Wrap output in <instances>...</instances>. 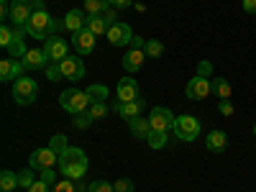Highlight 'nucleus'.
I'll list each match as a JSON object with an SVG mask.
<instances>
[{"label": "nucleus", "mask_w": 256, "mask_h": 192, "mask_svg": "<svg viewBox=\"0 0 256 192\" xmlns=\"http://www.w3.org/2000/svg\"><path fill=\"white\" fill-rule=\"evenodd\" d=\"M13 98L18 105H31L38 98V84L31 77H18L13 84Z\"/></svg>", "instance_id": "nucleus-5"}, {"label": "nucleus", "mask_w": 256, "mask_h": 192, "mask_svg": "<svg viewBox=\"0 0 256 192\" xmlns=\"http://www.w3.org/2000/svg\"><path fill=\"white\" fill-rule=\"evenodd\" d=\"M20 62H24L26 70H46V67H49V56H46L44 49H31V52H26V56L20 59Z\"/></svg>", "instance_id": "nucleus-16"}, {"label": "nucleus", "mask_w": 256, "mask_h": 192, "mask_svg": "<svg viewBox=\"0 0 256 192\" xmlns=\"http://www.w3.org/2000/svg\"><path fill=\"white\" fill-rule=\"evenodd\" d=\"M0 3H10V0H0Z\"/></svg>", "instance_id": "nucleus-47"}, {"label": "nucleus", "mask_w": 256, "mask_h": 192, "mask_svg": "<svg viewBox=\"0 0 256 192\" xmlns=\"http://www.w3.org/2000/svg\"><path fill=\"white\" fill-rule=\"evenodd\" d=\"M26 192H52V190H49V184H46L44 180H36V182H34V184H31Z\"/></svg>", "instance_id": "nucleus-40"}, {"label": "nucleus", "mask_w": 256, "mask_h": 192, "mask_svg": "<svg viewBox=\"0 0 256 192\" xmlns=\"http://www.w3.org/2000/svg\"><path fill=\"white\" fill-rule=\"evenodd\" d=\"M95 34H90L88 28H82L77 34H72V46L77 49V54H92L95 52Z\"/></svg>", "instance_id": "nucleus-13"}, {"label": "nucleus", "mask_w": 256, "mask_h": 192, "mask_svg": "<svg viewBox=\"0 0 256 192\" xmlns=\"http://www.w3.org/2000/svg\"><path fill=\"white\" fill-rule=\"evenodd\" d=\"M174 116H172V110L169 108H154L152 110V116H148V123H152V131H172L174 128Z\"/></svg>", "instance_id": "nucleus-9"}, {"label": "nucleus", "mask_w": 256, "mask_h": 192, "mask_svg": "<svg viewBox=\"0 0 256 192\" xmlns=\"http://www.w3.org/2000/svg\"><path fill=\"white\" fill-rule=\"evenodd\" d=\"M113 190H116V192H134V182L126 180V177H123V180H116V182H113Z\"/></svg>", "instance_id": "nucleus-38"}, {"label": "nucleus", "mask_w": 256, "mask_h": 192, "mask_svg": "<svg viewBox=\"0 0 256 192\" xmlns=\"http://www.w3.org/2000/svg\"><path fill=\"white\" fill-rule=\"evenodd\" d=\"M46 77H49L52 82H56V80H64V77H62V67H59V62H52L49 67H46Z\"/></svg>", "instance_id": "nucleus-36"}, {"label": "nucleus", "mask_w": 256, "mask_h": 192, "mask_svg": "<svg viewBox=\"0 0 256 192\" xmlns=\"http://www.w3.org/2000/svg\"><path fill=\"white\" fill-rule=\"evenodd\" d=\"M64 28H67L70 34H77L82 28H88V13L84 10H70L67 16H64Z\"/></svg>", "instance_id": "nucleus-17"}, {"label": "nucleus", "mask_w": 256, "mask_h": 192, "mask_svg": "<svg viewBox=\"0 0 256 192\" xmlns=\"http://www.w3.org/2000/svg\"><path fill=\"white\" fill-rule=\"evenodd\" d=\"M244 10L256 16V0H244Z\"/></svg>", "instance_id": "nucleus-45"}, {"label": "nucleus", "mask_w": 256, "mask_h": 192, "mask_svg": "<svg viewBox=\"0 0 256 192\" xmlns=\"http://www.w3.org/2000/svg\"><path fill=\"white\" fill-rule=\"evenodd\" d=\"M56 164H59V154L52 152L49 146H46V148H36V152L31 154V159H28V166H31V169H38V172L52 169V166H56Z\"/></svg>", "instance_id": "nucleus-7"}, {"label": "nucleus", "mask_w": 256, "mask_h": 192, "mask_svg": "<svg viewBox=\"0 0 256 192\" xmlns=\"http://www.w3.org/2000/svg\"><path fill=\"white\" fill-rule=\"evenodd\" d=\"M0 187H3V192H13L18 187V174L3 172V174H0Z\"/></svg>", "instance_id": "nucleus-30"}, {"label": "nucleus", "mask_w": 256, "mask_h": 192, "mask_svg": "<svg viewBox=\"0 0 256 192\" xmlns=\"http://www.w3.org/2000/svg\"><path fill=\"white\" fill-rule=\"evenodd\" d=\"M90 116H92L95 120L105 118V116H108V105H105V102H92V105H90Z\"/></svg>", "instance_id": "nucleus-34"}, {"label": "nucleus", "mask_w": 256, "mask_h": 192, "mask_svg": "<svg viewBox=\"0 0 256 192\" xmlns=\"http://www.w3.org/2000/svg\"><path fill=\"white\" fill-rule=\"evenodd\" d=\"M131 123V131H134V136L136 138H146L148 134H152V123H148V118H134V120H128Z\"/></svg>", "instance_id": "nucleus-23"}, {"label": "nucleus", "mask_w": 256, "mask_h": 192, "mask_svg": "<svg viewBox=\"0 0 256 192\" xmlns=\"http://www.w3.org/2000/svg\"><path fill=\"white\" fill-rule=\"evenodd\" d=\"M44 52H46L49 62H62L64 56H70V44L59 36H52L44 41Z\"/></svg>", "instance_id": "nucleus-10"}, {"label": "nucleus", "mask_w": 256, "mask_h": 192, "mask_svg": "<svg viewBox=\"0 0 256 192\" xmlns=\"http://www.w3.org/2000/svg\"><path fill=\"white\" fill-rule=\"evenodd\" d=\"M102 18H105V24H108V26H113V24H118V20H116V8L110 6L108 10H105L102 13Z\"/></svg>", "instance_id": "nucleus-41"}, {"label": "nucleus", "mask_w": 256, "mask_h": 192, "mask_svg": "<svg viewBox=\"0 0 256 192\" xmlns=\"http://www.w3.org/2000/svg\"><path fill=\"white\" fill-rule=\"evenodd\" d=\"M144 52H146V56H152V59H159V56L164 54V44H162V41H156V38H152V41H146Z\"/></svg>", "instance_id": "nucleus-27"}, {"label": "nucleus", "mask_w": 256, "mask_h": 192, "mask_svg": "<svg viewBox=\"0 0 256 192\" xmlns=\"http://www.w3.org/2000/svg\"><path fill=\"white\" fill-rule=\"evenodd\" d=\"M88 192H116V190H113V184H110V182L98 180V182H92V184H90V190H88Z\"/></svg>", "instance_id": "nucleus-37"}, {"label": "nucleus", "mask_w": 256, "mask_h": 192, "mask_svg": "<svg viewBox=\"0 0 256 192\" xmlns=\"http://www.w3.org/2000/svg\"><path fill=\"white\" fill-rule=\"evenodd\" d=\"M174 136L177 138H182V141H195L198 136H200V120L195 118V116H180L177 120H174Z\"/></svg>", "instance_id": "nucleus-6"}, {"label": "nucleus", "mask_w": 256, "mask_h": 192, "mask_svg": "<svg viewBox=\"0 0 256 192\" xmlns=\"http://www.w3.org/2000/svg\"><path fill=\"white\" fill-rule=\"evenodd\" d=\"M24 62L20 59H10V56H6L3 62H0V80L3 82H10V80H16V77H24Z\"/></svg>", "instance_id": "nucleus-14"}, {"label": "nucleus", "mask_w": 256, "mask_h": 192, "mask_svg": "<svg viewBox=\"0 0 256 192\" xmlns=\"http://www.w3.org/2000/svg\"><path fill=\"white\" fill-rule=\"evenodd\" d=\"M95 118L90 116V110H82V113H77L74 116V128H80V131H84V128H88L90 123H92Z\"/></svg>", "instance_id": "nucleus-32"}, {"label": "nucleus", "mask_w": 256, "mask_h": 192, "mask_svg": "<svg viewBox=\"0 0 256 192\" xmlns=\"http://www.w3.org/2000/svg\"><path fill=\"white\" fill-rule=\"evenodd\" d=\"M105 36H108V41H110L113 46H126V44H131L134 31H131V26H128V24H113Z\"/></svg>", "instance_id": "nucleus-12"}, {"label": "nucleus", "mask_w": 256, "mask_h": 192, "mask_svg": "<svg viewBox=\"0 0 256 192\" xmlns=\"http://www.w3.org/2000/svg\"><path fill=\"white\" fill-rule=\"evenodd\" d=\"M41 180H44L49 187L56 184V172H54V166H52V169H44V172H41Z\"/></svg>", "instance_id": "nucleus-39"}, {"label": "nucleus", "mask_w": 256, "mask_h": 192, "mask_svg": "<svg viewBox=\"0 0 256 192\" xmlns=\"http://www.w3.org/2000/svg\"><path fill=\"white\" fill-rule=\"evenodd\" d=\"M241 3H244V0H241Z\"/></svg>", "instance_id": "nucleus-49"}, {"label": "nucleus", "mask_w": 256, "mask_h": 192, "mask_svg": "<svg viewBox=\"0 0 256 192\" xmlns=\"http://www.w3.org/2000/svg\"><path fill=\"white\" fill-rule=\"evenodd\" d=\"M34 182H36V177H34V172H31V166L24 169V172L18 174V187H26V190H28Z\"/></svg>", "instance_id": "nucleus-33"}, {"label": "nucleus", "mask_w": 256, "mask_h": 192, "mask_svg": "<svg viewBox=\"0 0 256 192\" xmlns=\"http://www.w3.org/2000/svg\"><path fill=\"white\" fill-rule=\"evenodd\" d=\"M144 110V100H134V102H116V113L126 120H134L138 118Z\"/></svg>", "instance_id": "nucleus-18"}, {"label": "nucleus", "mask_w": 256, "mask_h": 192, "mask_svg": "<svg viewBox=\"0 0 256 192\" xmlns=\"http://www.w3.org/2000/svg\"><path fill=\"white\" fill-rule=\"evenodd\" d=\"M59 172L67 180H82L84 172H88V156H84L82 148L70 146L67 152L59 156Z\"/></svg>", "instance_id": "nucleus-1"}, {"label": "nucleus", "mask_w": 256, "mask_h": 192, "mask_svg": "<svg viewBox=\"0 0 256 192\" xmlns=\"http://www.w3.org/2000/svg\"><path fill=\"white\" fill-rule=\"evenodd\" d=\"M56 31H59V20H54L46 10H36L31 16V20L26 24V28H24L26 36H34V38H41V41L52 38Z\"/></svg>", "instance_id": "nucleus-2"}, {"label": "nucleus", "mask_w": 256, "mask_h": 192, "mask_svg": "<svg viewBox=\"0 0 256 192\" xmlns=\"http://www.w3.org/2000/svg\"><path fill=\"white\" fill-rule=\"evenodd\" d=\"M59 67H62V77L70 82H80L84 77V64L80 56H64L59 62Z\"/></svg>", "instance_id": "nucleus-8"}, {"label": "nucleus", "mask_w": 256, "mask_h": 192, "mask_svg": "<svg viewBox=\"0 0 256 192\" xmlns=\"http://www.w3.org/2000/svg\"><path fill=\"white\" fill-rule=\"evenodd\" d=\"M49 148H52V152H56V154L62 156V154L70 148V144H67V136H62V134L52 136V141H49Z\"/></svg>", "instance_id": "nucleus-28"}, {"label": "nucleus", "mask_w": 256, "mask_h": 192, "mask_svg": "<svg viewBox=\"0 0 256 192\" xmlns=\"http://www.w3.org/2000/svg\"><path fill=\"white\" fill-rule=\"evenodd\" d=\"M20 31H24V28H18V34H16V38L10 41V46L6 49L10 59H24V56H26V52H28V49L24 46V36H20Z\"/></svg>", "instance_id": "nucleus-20"}, {"label": "nucleus", "mask_w": 256, "mask_h": 192, "mask_svg": "<svg viewBox=\"0 0 256 192\" xmlns=\"http://www.w3.org/2000/svg\"><path fill=\"white\" fill-rule=\"evenodd\" d=\"M184 92H187V98L190 100H202V98H208L212 90H210V80L208 77H192L190 82H187V88H184Z\"/></svg>", "instance_id": "nucleus-11"}, {"label": "nucleus", "mask_w": 256, "mask_h": 192, "mask_svg": "<svg viewBox=\"0 0 256 192\" xmlns=\"http://www.w3.org/2000/svg\"><path fill=\"white\" fill-rule=\"evenodd\" d=\"M210 72H212V67H210V62H202V64H200V70H198V74H200V77H208Z\"/></svg>", "instance_id": "nucleus-43"}, {"label": "nucleus", "mask_w": 256, "mask_h": 192, "mask_svg": "<svg viewBox=\"0 0 256 192\" xmlns=\"http://www.w3.org/2000/svg\"><path fill=\"white\" fill-rule=\"evenodd\" d=\"M118 100L120 102H134L138 100V82L134 77H123L118 82Z\"/></svg>", "instance_id": "nucleus-15"}, {"label": "nucleus", "mask_w": 256, "mask_h": 192, "mask_svg": "<svg viewBox=\"0 0 256 192\" xmlns=\"http://www.w3.org/2000/svg\"><path fill=\"white\" fill-rule=\"evenodd\" d=\"M44 10V0H10V20L16 28H26L31 16Z\"/></svg>", "instance_id": "nucleus-3"}, {"label": "nucleus", "mask_w": 256, "mask_h": 192, "mask_svg": "<svg viewBox=\"0 0 256 192\" xmlns=\"http://www.w3.org/2000/svg\"><path fill=\"white\" fill-rule=\"evenodd\" d=\"M134 0H110V6L113 8H126V6H131Z\"/></svg>", "instance_id": "nucleus-46"}, {"label": "nucleus", "mask_w": 256, "mask_h": 192, "mask_svg": "<svg viewBox=\"0 0 256 192\" xmlns=\"http://www.w3.org/2000/svg\"><path fill=\"white\" fill-rule=\"evenodd\" d=\"M84 92L90 95L92 102H105V98H108V88H105V84H90Z\"/></svg>", "instance_id": "nucleus-26"}, {"label": "nucleus", "mask_w": 256, "mask_h": 192, "mask_svg": "<svg viewBox=\"0 0 256 192\" xmlns=\"http://www.w3.org/2000/svg\"><path fill=\"white\" fill-rule=\"evenodd\" d=\"M210 90L216 92V98H220V100H230V82L228 80H223V77H216L210 82Z\"/></svg>", "instance_id": "nucleus-21"}, {"label": "nucleus", "mask_w": 256, "mask_h": 192, "mask_svg": "<svg viewBox=\"0 0 256 192\" xmlns=\"http://www.w3.org/2000/svg\"><path fill=\"white\" fill-rule=\"evenodd\" d=\"M144 59H146V52H144V49L126 52V56H123V70H126V72H138L141 64H144Z\"/></svg>", "instance_id": "nucleus-19"}, {"label": "nucleus", "mask_w": 256, "mask_h": 192, "mask_svg": "<svg viewBox=\"0 0 256 192\" xmlns=\"http://www.w3.org/2000/svg\"><path fill=\"white\" fill-rule=\"evenodd\" d=\"M205 144H208L210 152H223V148L228 146V136L223 131H212V134H208Z\"/></svg>", "instance_id": "nucleus-22"}, {"label": "nucleus", "mask_w": 256, "mask_h": 192, "mask_svg": "<svg viewBox=\"0 0 256 192\" xmlns=\"http://www.w3.org/2000/svg\"><path fill=\"white\" fill-rule=\"evenodd\" d=\"M254 134H256V126H254Z\"/></svg>", "instance_id": "nucleus-48"}, {"label": "nucleus", "mask_w": 256, "mask_h": 192, "mask_svg": "<svg viewBox=\"0 0 256 192\" xmlns=\"http://www.w3.org/2000/svg\"><path fill=\"white\" fill-rule=\"evenodd\" d=\"M16 34H18V28H10V26H3V28H0V46L8 49L10 41L16 38Z\"/></svg>", "instance_id": "nucleus-31"}, {"label": "nucleus", "mask_w": 256, "mask_h": 192, "mask_svg": "<svg viewBox=\"0 0 256 192\" xmlns=\"http://www.w3.org/2000/svg\"><path fill=\"white\" fill-rule=\"evenodd\" d=\"M59 105H62V108L67 110V113L77 116V113H82V110H90L92 100H90L88 92H82V90H77V88H70V90H64V92H62Z\"/></svg>", "instance_id": "nucleus-4"}, {"label": "nucleus", "mask_w": 256, "mask_h": 192, "mask_svg": "<svg viewBox=\"0 0 256 192\" xmlns=\"http://www.w3.org/2000/svg\"><path fill=\"white\" fill-rule=\"evenodd\" d=\"M220 113L223 116H233V102L230 100H220Z\"/></svg>", "instance_id": "nucleus-42"}, {"label": "nucleus", "mask_w": 256, "mask_h": 192, "mask_svg": "<svg viewBox=\"0 0 256 192\" xmlns=\"http://www.w3.org/2000/svg\"><path fill=\"white\" fill-rule=\"evenodd\" d=\"M110 8V0H84V13L88 16H102L105 10Z\"/></svg>", "instance_id": "nucleus-24"}, {"label": "nucleus", "mask_w": 256, "mask_h": 192, "mask_svg": "<svg viewBox=\"0 0 256 192\" xmlns=\"http://www.w3.org/2000/svg\"><path fill=\"white\" fill-rule=\"evenodd\" d=\"M144 46H146V41H144L141 36H134V38H131V49H144Z\"/></svg>", "instance_id": "nucleus-44"}, {"label": "nucleus", "mask_w": 256, "mask_h": 192, "mask_svg": "<svg viewBox=\"0 0 256 192\" xmlns=\"http://www.w3.org/2000/svg\"><path fill=\"white\" fill-rule=\"evenodd\" d=\"M52 192H77L72 180H59L56 184H52Z\"/></svg>", "instance_id": "nucleus-35"}, {"label": "nucleus", "mask_w": 256, "mask_h": 192, "mask_svg": "<svg viewBox=\"0 0 256 192\" xmlns=\"http://www.w3.org/2000/svg\"><path fill=\"white\" fill-rule=\"evenodd\" d=\"M146 141L152 148H164L166 146V131H152L146 136Z\"/></svg>", "instance_id": "nucleus-29"}, {"label": "nucleus", "mask_w": 256, "mask_h": 192, "mask_svg": "<svg viewBox=\"0 0 256 192\" xmlns=\"http://www.w3.org/2000/svg\"><path fill=\"white\" fill-rule=\"evenodd\" d=\"M108 24H105V18L102 16H88V31L95 34V36H102V34H108Z\"/></svg>", "instance_id": "nucleus-25"}]
</instances>
